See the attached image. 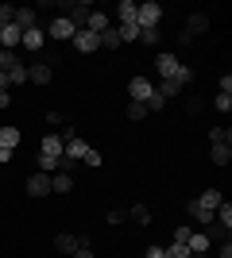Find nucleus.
Here are the masks:
<instances>
[{"label": "nucleus", "instance_id": "4", "mask_svg": "<svg viewBox=\"0 0 232 258\" xmlns=\"http://www.w3.org/2000/svg\"><path fill=\"white\" fill-rule=\"evenodd\" d=\"M70 43H74V50H77V54H93V50H101V35L85 31V27H77Z\"/></svg>", "mask_w": 232, "mask_h": 258}, {"label": "nucleus", "instance_id": "43", "mask_svg": "<svg viewBox=\"0 0 232 258\" xmlns=\"http://www.w3.org/2000/svg\"><path fill=\"white\" fill-rule=\"evenodd\" d=\"M12 104V97H8V89H0V108H8Z\"/></svg>", "mask_w": 232, "mask_h": 258}, {"label": "nucleus", "instance_id": "32", "mask_svg": "<svg viewBox=\"0 0 232 258\" xmlns=\"http://www.w3.org/2000/svg\"><path fill=\"white\" fill-rule=\"evenodd\" d=\"M16 62H20V58H16L12 50H0V74H8V70H12Z\"/></svg>", "mask_w": 232, "mask_h": 258}, {"label": "nucleus", "instance_id": "11", "mask_svg": "<svg viewBox=\"0 0 232 258\" xmlns=\"http://www.w3.org/2000/svg\"><path fill=\"white\" fill-rule=\"evenodd\" d=\"M20 46H27V50L39 54V50L47 46V31H43V27H27V31H23V39H20Z\"/></svg>", "mask_w": 232, "mask_h": 258}, {"label": "nucleus", "instance_id": "8", "mask_svg": "<svg viewBox=\"0 0 232 258\" xmlns=\"http://www.w3.org/2000/svg\"><path fill=\"white\" fill-rule=\"evenodd\" d=\"M62 154H66V139H62V135H43L39 158H62Z\"/></svg>", "mask_w": 232, "mask_h": 258}, {"label": "nucleus", "instance_id": "13", "mask_svg": "<svg viewBox=\"0 0 232 258\" xmlns=\"http://www.w3.org/2000/svg\"><path fill=\"white\" fill-rule=\"evenodd\" d=\"M27 193L31 197H51V177H47V173H31V177H27Z\"/></svg>", "mask_w": 232, "mask_h": 258}, {"label": "nucleus", "instance_id": "17", "mask_svg": "<svg viewBox=\"0 0 232 258\" xmlns=\"http://www.w3.org/2000/svg\"><path fill=\"white\" fill-rule=\"evenodd\" d=\"M16 27L20 31H27V27H39V16H35V8H16Z\"/></svg>", "mask_w": 232, "mask_h": 258}, {"label": "nucleus", "instance_id": "19", "mask_svg": "<svg viewBox=\"0 0 232 258\" xmlns=\"http://www.w3.org/2000/svg\"><path fill=\"white\" fill-rule=\"evenodd\" d=\"M70 185H74V181H70V173L58 170L55 177H51V193H70Z\"/></svg>", "mask_w": 232, "mask_h": 258}, {"label": "nucleus", "instance_id": "21", "mask_svg": "<svg viewBox=\"0 0 232 258\" xmlns=\"http://www.w3.org/2000/svg\"><path fill=\"white\" fill-rule=\"evenodd\" d=\"M209 143H213V147H232V131L228 127H213L209 131Z\"/></svg>", "mask_w": 232, "mask_h": 258}, {"label": "nucleus", "instance_id": "33", "mask_svg": "<svg viewBox=\"0 0 232 258\" xmlns=\"http://www.w3.org/2000/svg\"><path fill=\"white\" fill-rule=\"evenodd\" d=\"M213 108H217V112H232V97H228V93H217Z\"/></svg>", "mask_w": 232, "mask_h": 258}, {"label": "nucleus", "instance_id": "3", "mask_svg": "<svg viewBox=\"0 0 232 258\" xmlns=\"http://www.w3.org/2000/svg\"><path fill=\"white\" fill-rule=\"evenodd\" d=\"M159 20H163V4H155V0H147V4H135V23H140V31H147V27H159Z\"/></svg>", "mask_w": 232, "mask_h": 258}, {"label": "nucleus", "instance_id": "27", "mask_svg": "<svg viewBox=\"0 0 232 258\" xmlns=\"http://www.w3.org/2000/svg\"><path fill=\"white\" fill-rule=\"evenodd\" d=\"M170 81H178V85L186 89L190 81H194V66H178V70H174V77H170Z\"/></svg>", "mask_w": 232, "mask_h": 258}, {"label": "nucleus", "instance_id": "22", "mask_svg": "<svg viewBox=\"0 0 232 258\" xmlns=\"http://www.w3.org/2000/svg\"><path fill=\"white\" fill-rule=\"evenodd\" d=\"M116 35H120V43H140V23H124L116 27Z\"/></svg>", "mask_w": 232, "mask_h": 258}, {"label": "nucleus", "instance_id": "25", "mask_svg": "<svg viewBox=\"0 0 232 258\" xmlns=\"http://www.w3.org/2000/svg\"><path fill=\"white\" fill-rule=\"evenodd\" d=\"M23 81H27V66L16 62V66L8 70V85H23Z\"/></svg>", "mask_w": 232, "mask_h": 258}, {"label": "nucleus", "instance_id": "23", "mask_svg": "<svg viewBox=\"0 0 232 258\" xmlns=\"http://www.w3.org/2000/svg\"><path fill=\"white\" fill-rule=\"evenodd\" d=\"M209 158H213V166H228L232 162V147H213Z\"/></svg>", "mask_w": 232, "mask_h": 258}, {"label": "nucleus", "instance_id": "20", "mask_svg": "<svg viewBox=\"0 0 232 258\" xmlns=\"http://www.w3.org/2000/svg\"><path fill=\"white\" fill-rule=\"evenodd\" d=\"M116 16H120V27L124 23H135V4L132 0H120V4H116Z\"/></svg>", "mask_w": 232, "mask_h": 258}, {"label": "nucleus", "instance_id": "28", "mask_svg": "<svg viewBox=\"0 0 232 258\" xmlns=\"http://www.w3.org/2000/svg\"><path fill=\"white\" fill-rule=\"evenodd\" d=\"M101 46H105V50H116V46H124V43H120V35H116V27H109V31L101 35Z\"/></svg>", "mask_w": 232, "mask_h": 258}, {"label": "nucleus", "instance_id": "37", "mask_svg": "<svg viewBox=\"0 0 232 258\" xmlns=\"http://www.w3.org/2000/svg\"><path fill=\"white\" fill-rule=\"evenodd\" d=\"M190 235H194V227H174V239H170V243H190Z\"/></svg>", "mask_w": 232, "mask_h": 258}, {"label": "nucleus", "instance_id": "42", "mask_svg": "<svg viewBox=\"0 0 232 258\" xmlns=\"http://www.w3.org/2000/svg\"><path fill=\"white\" fill-rule=\"evenodd\" d=\"M221 258H232V243H228V239L221 243Z\"/></svg>", "mask_w": 232, "mask_h": 258}, {"label": "nucleus", "instance_id": "16", "mask_svg": "<svg viewBox=\"0 0 232 258\" xmlns=\"http://www.w3.org/2000/svg\"><path fill=\"white\" fill-rule=\"evenodd\" d=\"M112 23H109V16L105 12H89V20H85V31H93V35H105Z\"/></svg>", "mask_w": 232, "mask_h": 258}, {"label": "nucleus", "instance_id": "24", "mask_svg": "<svg viewBox=\"0 0 232 258\" xmlns=\"http://www.w3.org/2000/svg\"><path fill=\"white\" fill-rule=\"evenodd\" d=\"M186 247H190V254H205V250H209V239H205V235L198 231V235H190V243H186Z\"/></svg>", "mask_w": 232, "mask_h": 258}, {"label": "nucleus", "instance_id": "30", "mask_svg": "<svg viewBox=\"0 0 232 258\" xmlns=\"http://www.w3.org/2000/svg\"><path fill=\"white\" fill-rule=\"evenodd\" d=\"M163 250H166V258H190L186 243H170V247H163Z\"/></svg>", "mask_w": 232, "mask_h": 258}, {"label": "nucleus", "instance_id": "9", "mask_svg": "<svg viewBox=\"0 0 232 258\" xmlns=\"http://www.w3.org/2000/svg\"><path fill=\"white\" fill-rule=\"evenodd\" d=\"M178 66H182V62H178L170 50H159V54H155V70H159V77H163V81H170V77H174Z\"/></svg>", "mask_w": 232, "mask_h": 258}, {"label": "nucleus", "instance_id": "36", "mask_svg": "<svg viewBox=\"0 0 232 258\" xmlns=\"http://www.w3.org/2000/svg\"><path fill=\"white\" fill-rule=\"evenodd\" d=\"M144 116H147V108H144V104H135V100H132V104H128V119L135 123V119H144Z\"/></svg>", "mask_w": 232, "mask_h": 258}, {"label": "nucleus", "instance_id": "2", "mask_svg": "<svg viewBox=\"0 0 232 258\" xmlns=\"http://www.w3.org/2000/svg\"><path fill=\"white\" fill-rule=\"evenodd\" d=\"M205 31H209V16H205V12H194V16L186 20V27H182V35H178V43L190 46L194 35H205Z\"/></svg>", "mask_w": 232, "mask_h": 258}, {"label": "nucleus", "instance_id": "26", "mask_svg": "<svg viewBox=\"0 0 232 258\" xmlns=\"http://www.w3.org/2000/svg\"><path fill=\"white\" fill-rule=\"evenodd\" d=\"M128 216H132L135 224H151V208H147V205H132V208H128Z\"/></svg>", "mask_w": 232, "mask_h": 258}, {"label": "nucleus", "instance_id": "18", "mask_svg": "<svg viewBox=\"0 0 232 258\" xmlns=\"http://www.w3.org/2000/svg\"><path fill=\"white\" fill-rule=\"evenodd\" d=\"M221 201H224L221 189H205V193L198 197V205H201V208H209V212H217V205H221Z\"/></svg>", "mask_w": 232, "mask_h": 258}, {"label": "nucleus", "instance_id": "29", "mask_svg": "<svg viewBox=\"0 0 232 258\" xmlns=\"http://www.w3.org/2000/svg\"><path fill=\"white\" fill-rule=\"evenodd\" d=\"M201 235L209 239V243H224V239H228V231H224V227H217V224H209V231H201Z\"/></svg>", "mask_w": 232, "mask_h": 258}, {"label": "nucleus", "instance_id": "41", "mask_svg": "<svg viewBox=\"0 0 232 258\" xmlns=\"http://www.w3.org/2000/svg\"><path fill=\"white\" fill-rule=\"evenodd\" d=\"M144 258H166V250H163V247H147Z\"/></svg>", "mask_w": 232, "mask_h": 258}, {"label": "nucleus", "instance_id": "6", "mask_svg": "<svg viewBox=\"0 0 232 258\" xmlns=\"http://www.w3.org/2000/svg\"><path fill=\"white\" fill-rule=\"evenodd\" d=\"M155 93V85H151V77H144V74H135L132 81H128V97L135 100V104H144L147 97Z\"/></svg>", "mask_w": 232, "mask_h": 258}, {"label": "nucleus", "instance_id": "12", "mask_svg": "<svg viewBox=\"0 0 232 258\" xmlns=\"http://www.w3.org/2000/svg\"><path fill=\"white\" fill-rule=\"evenodd\" d=\"M66 20L74 23V27H85V20H89V12H93V4H85V0H77V4H66Z\"/></svg>", "mask_w": 232, "mask_h": 258}, {"label": "nucleus", "instance_id": "38", "mask_svg": "<svg viewBox=\"0 0 232 258\" xmlns=\"http://www.w3.org/2000/svg\"><path fill=\"white\" fill-rule=\"evenodd\" d=\"M201 108H205V100H201V97H190L186 100V112H190V116H198Z\"/></svg>", "mask_w": 232, "mask_h": 258}, {"label": "nucleus", "instance_id": "35", "mask_svg": "<svg viewBox=\"0 0 232 258\" xmlns=\"http://www.w3.org/2000/svg\"><path fill=\"white\" fill-rule=\"evenodd\" d=\"M140 43L155 46V43H159V27H147V31H140Z\"/></svg>", "mask_w": 232, "mask_h": 258}, {"label": "nucleus", "instance_id": "5", "mask_svg": "<svg viewBox=\"0 0 232 258\" xmlns=\"http://www.w3.org/2000/svg\"><path fill=\"white\" fill-rule=\"evenodd\" d=\"M20 147V127H0V162H12V151Z\"/></svg>", "mask_w": 232, "mask_h": 258}, {"label": "nucleus", "instance_id": "34", "mask_svg": "<svg viewBox=\"0 0 232 258\" xmlns=\"http://www.w3.org/2000/svg\"><path fill=\"white\" fill-rule=\"evenodd\" d=\"M12 20H16V8H12V4H0V27H8Z\"/></svg>", "mask_w": 232, "mask_h": 258}, {"label": "nucleus", "instance_id": "15", "mask_svg": "<svg viewBox=\"0 0 232 258\" xmlns=\"http://www.w3.org/2000/svg\"><path fill=\"white\" fill-rule=\"evenodd\" d=\"M77 247H81V235H70V231H62V235L55 239V250H58V254H74Z\"/></svg>", "mask_w": 232, "mask_h": 258}, {"label": "nucleus", "instance_id": "7", "mask_svg": "<svg viewBox=\"0 0 232 258\" xmlns=\"http://www.w3.org/2000/svg\"><path fill=\"white\" fill-rule=\"evenodd\" d=\"M74 23L66 20V16H55V20L47 23V35H51V39H58V43H66V39H74Z\"/></svg>", "mask_w": 232, "mask_h": 258}, {"label": "nucleus", "instance_id": "39", "mask_svg": "<svg viewBox=\"0 0 232 258\" xmlns=\"http://www.w3.org/2000/svg\"><path fill=\"white\" fill-rule=\"evenodd\" d=\"M124 220H128V208H112L109 212V224H124Z\"/></svg>", "mask_w": 232, "mask_h": 258}, {"label": "nucleus", "instance_id": "1", "mask_svg": "<svg viewBox=\"0 0 232 258\" xmlns=\"http://www.w3.org/2000/svg\"><path fill=\"white\" fill-rule=\"evenodd\" d=\"M66 158L70 162H85V166H101V154L89 147L81 135H74V139H66Z\"/></svg>", "mask_w": 232, "mask_h": 258}, {"label": "nucleus", "instance_id": "14", "mask_svg": "<svg viewBox=\"0 0 232 258\" xmlns=\"http://www.w3.org/2000/svg\"><path fill=\"white\" fill-rule=\"evenodd\" d=\"M23 31L16 27V23H8V27H0V50H12V46H20Z\"/></svg>", "mask_w": 232, "mask_h": 258}, {"label": "nucleus", "instance_id": "45", "mask_svg": "<svg viewBox=\"0 0 232 258\" xmlns=\"http://www.w3.org/2000/svg\"><path fill=\"white\" fill-rule=\"evenodd\" d=\"M190 258H205V254H190Z\"/></svg>", "mask_w": 232, "mask_h": 258}, {"label": "nucleus", "instance_id": "31", "mask_svg": "<svg viewBox=\"0 0 232 258\" xmlns=\"http://www.w3.org/2000/svg\"><path fill=\"white\" fill-rule=\"evenodd\" d=\"M163 104H166V100H163V97H159V89H155L151 97H147V100H144V108H147V112H163Z\"/></svg>", "mask_w": 232, "mask_h": 258}, {"label": "nucleus", "instance_id": "44", "mask_svg": "<svg viewBox=\"0 0 232 258\" xmlns=\"http://www.w3.org/2000/svg\"><path fill=\"white\" fill-rule=\"evenodd\" d=\"M0 89H8V74H0Z\"/></svg>", "mask_w": 232, "mask_h": 258}, {"label": "nucleus", "instance_id": "40", "mask_svg": "<svg viewBox=\"0 0 232 258\" xmlns=\"http://www.w3.org/2000/svg\"><path fill=\"white\" fill-rule=\"evenodd\" d=\"M221 93H228V97H232V74H221Z\"/></svg>", "mask_w": 232, "mask_h": 258}, {"label": "nucleus", "instance_id": "10", "mask_svg": "<svg viewBox=\"0 0 232 258\" xmlns=\"http://www.w3.org/2000/svg\"><path fill=\"white\" fill-rule=\"evenodd\" d=\"M51 77H55V70H51L47 62H31L27 66V81H31V85H51Z\"/></svg>", "mask_w": 232, "mask_h": 258}]
</instances>
